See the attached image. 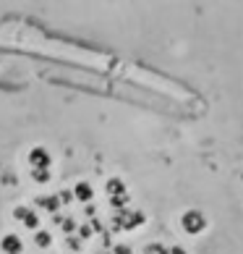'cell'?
Segmentation results:
<instances>
[{
	"label": "cell",
	"instance_id": "obj_1",
	"mask_svg": "<svg viewBox=\"0 0 243 254\" xmlns=\"http://www.w3.org/2000/svg\"><path fill=\"white\" fill-rule=\"evenodd\" d=\"M73 252L68 254H146L136 247L134 241H131L126 236L123 239H113V233H102V231H95V233H84V241H81V247H76L73 244L71 247ZM13 254H63V244L60 239H55L50 236V233H45V236H40V231L32 233L29 239H24L21 241V249L13 252Z\"/></svg>",
	"mask_w": 243,
	"mask_h": 254
}]
</instances>
